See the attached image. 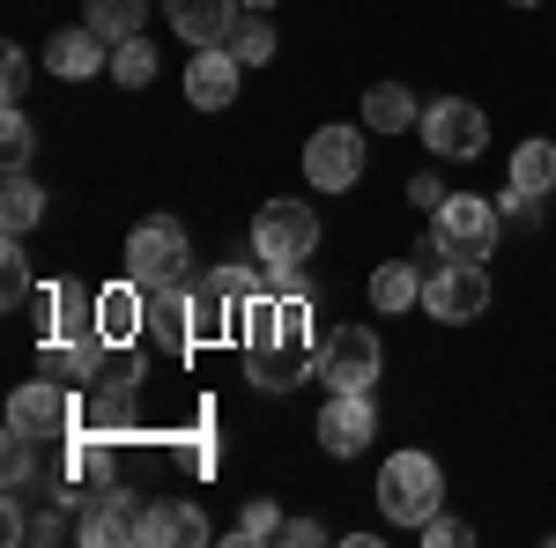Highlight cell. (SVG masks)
Instances as JSON below:
<instances>
[{
    "mask_svg": "<svg viewBox=\"0 0 556 548\" xmlns=\"http://www.w3.org/2000/svg\"><path fill=\"white\" fill-rule=\"evenodd\" d=\"M0 75H8V104H23V89H30V60H23V44H8V60H0Z\"/></svg>",
    "mask_w": 556,
    "mask_h": 548,
    "instance_id": "cell-35",
    "label": "cell"
},
{
    "mask_svg": "<svg viewBox=\"0 0 556 548\" xmlns=\"http://www.w3.org/2000/svg\"><path fill=\"white\" fill-rule=\"evenodd\" d=\"M408 201H416V208H438V201H445V186H438V178H408Z\"/></svg>",
    "mask_w": 556,
    "mask_h": 548,
    "instance_id": "cell-37",
    "label": "cell"
},
{
    "mask_svg": "<svg viewBox=\"0 0 556 548\" xmlns=\"http://www.w3.org/2000/svg\"><path fill=\"white\" fill-rule=\"evenodd\" d=\"M424 541L453 548V541H475V534H468V526H460V519H445V511H438V519H424Z\"/></svg>",
    "mask_w": 556,
    "mask_h": 548,
    "instance_id": "cell-36",
    "label": "cell"
},
{
    "mask_svg": "<svg viewBox=\"0 0 556 548\" xmlns=\"http://www.w3.org/2000/svg\"><path fill=\"white\" fill-rule=\"evenodd\" d=\"M45 67L60 82H97L104 75V38L89 23H67V30H52V44H45Z\"/></svg>",
    "mask_w": 556,
    "mask_h": 548,
    "instance_id": "cell-18",
    "label": "cell"
},
{
    "mask_svg": "<svg viewBox=\"0 0 556 548\" xmlns=\"http://www.w3.org/2000/svg\"><path fill=\"white\" fill-rule=\"evenodd\" d=\"M164 15L193 52H208V44H230V30L245 23V0H164Z\"/></svg>",
    "mask_w": 556,
    "mask_h": 548,
    "instance_id": "cell-14",
    "label": "cell"
},
{
    "mask_svg": "<svg viewBox=\"0 0 556 548\" xmlns=\"http://www.w3.org/2000/svg\"><path fill=\"white\" fill-rule=\"evenodd\" d=\"M267 290H275V296H304V304H312V267H304V259L267 267Z\"/></svg>",
    "mask_w": 556,
    "mask_h": 548,
    "instance_id": "cell-34",
    "label": "cell"
},
{
    "mask_svg": "<svg viewBox=\"0 0 556 548\" xmlns=\"http://www.w3.org/2000/svg\"><path fill=\"white\" fill-rule=\"evenodd\" d=\"M513 186H519V193H534V201L549 193V186H556V141H519V149H513Z\"/></svg>",
    "mask_w": 556,
    "mask_h": 548,
    "instance_id": "cell-25",
    "label": "cell"
},
{
    "mask_svg": "<svg viewBox=\"0 0 556 548\" xmlns=\"http://www.w3.org/2000/svg\"><path fill=\"white\" fill-rule=\"evenodd\" d=\"M149 75H156V52H149V44H141V38L112 44V82H119V89H141V82H149Z\"/></svg>",
    "mask_w": 556,
    "mask_h": 548,
    "instance_id": "cell-28",
    "label": "cell"
},
{
    "mask_svg": "<svg viewBox=\"0 0 556 548\" xmlns=\"http://www.w3.org/2000/svg\"><path fill=\"white\" fill-rule=\"evenodd\" d=\"M38 215H45V186H38V178H23V170H8V193H0V222H8V238H23Z\"/></svg>",
    "mask_w": 556,
    "mask_h": 548,
    "instance_id": "cell-26",
    "label": "cell"
},
{
    "mask_svg": "<svg viewBox=\"0 0 556 548\" xmlns=\"http://www.w3.org/2000/svg\"><path fill=\"white\" fill-rule=\"evenodd\" d=\"M364 127H371V133L424 127V112H416V97H408V82H371V89H364Z\"/></svg>",
    "mask_w": 556,
    "mask_h": 548,
    "instance_id": "cell-22",
    "label": "cell"
},
{
    "mask_svg": "<svg viewBox=\"0 0 556 548\" xmlns=\"http://www.w3.org/2000/svg\"><path fill=\"white\" fill-rule=\"evenodd\" d=\"M319 253V215L304 201H267L253 215V259L260 267H282V259H312Z\"/></svg>",
    "mask_w": 556,
    "mask_h": 548,
    "instance_id": "cell-6",
    "label": "cell"
},
{
    "mask_svg": "<svg viewBox=\"0 0 556 548\" xmlns=\"http://www.w3.org/2000/svg\"><path fill=\"white\" fill-rule=\"evenodd\" d=\"M282 541L312 548V541H327V526H319V519H290V526H282Z\"/></svg>",
    "mask_w": 556,
    "mask_h": 548,
    "instance_id": "cell-39",
    "label": "cell"
},
{
    "mask_svg": "<svg viewBox=\"0 0 556 548\" xmlns=\"http://www.w3.org/2000/svg\"><path fill=\"white\" fill-rule=\"evenodd\" d=\"M134 385H141V379L89 385V400H83V422L97 430V437H119V430H134Z\"/></svg>",
    "mask_w": 556,
    "mask_h": 548,
    "instance_id": "cell-21",
    "label": "cell"
},
{
    "mask_svg": "<svg viewBox=\"0 0 556 548\" xmlns=\"http://www.w3.org/2000/svg\"><path fill=\"white\" fill-rule=\"evenodd\" d=\"M30 149H38V127H30V119H23V112L8 104V127H0V156H8V170L30 164Z\"/></svg>",
    "mask_w": 556,
    "mask_h": 548,
    "instance_id": "cell-31",
    "label": "cell"
},
{
    "mask_svg": "<svg viewBox=\"0 0 556 548\" xmlns=\"http://www.w3.org/2000/svg\"><path fill=\"white\" fill-rule=\"evenodd\" d=\"M83 23L104 44H127V38H141V23H149V0H89Z\"/></svg>",
    "mask_w": 556,
    "mask_h": 548,
    "instance_id": "cell-23",
    "label": "cell"
},
{
    "mask_svg": "<svg viewBox=\"0 0 556 548\" xmlns=\"http://www.w3.org/2000/svg\"><path fill=\"white\" fill-rule=\"evenodd\" d=\"M60 534H67V519H60V511L45 505L38 519H30V541H60Z\"/></svg>",
    "mask_w": 556,
    "mask_h": 548,
    "instance_id": "cell-38",
    "label": "cell"
},
{
    "mask_svg": "<svg viewBox=\"0 0 556 548\" xmlns=\"http://www.w3.org/2000/svg\"><path fill=\"white\" fill-rule=\"evenodd\" d=\"M430 238H438L445 259H490V245H497V208L482 193H445L430 208Z\"/></svg>",
    "mask_w": 556,
    "mask_h": 548,
    "instance_id": "cell-3",
    "label": "cell"
},
{
    "mask_svg": "<svg viewBox=\"0 0 556 548\" xmlns=\"http://www.w3.org/2000/svg\"><path fill=\"white\" fill-rule=\"evenodd\" d=\"M282 526H290V519H282V511L267 505V497H253V505H245V519H238V534H230V541H275V534H282Z\"/></svg>",
    "mask_w": 556,
    "mask_h": 548,
    "instance_id": "cell-30",
    "label": "cell"
},
{
    "mask_svg": "<svg viewBox=\"0 0 556 548\" xmlns=\"http://www.w3.org/2000/svg\"><path fill=\"white\" fill-rule=\"evenodd\" d=\"M513 8H534V0H513Z\"/></svg>",
    "mask_w": 556,
    "mask_h": 548,
    "instance_id": "cell-41",
    "label": "cell"
},
{
    "mask_svg": "<svg viewBox=\"0 0 556 548\" xmlns=\"http://www.w3.org/2000/svg\"><path fill=\"white\" fill-rule=\"evenodd\" d=\"M75 534L89 548H119V541H141V519H134V497L119 482H97L83 497V519H75Z\"/></svg>",
    "mask_w": 556,
    "mask_h": 548,
    "instance_id": "cell-11",
    "label": "cell"
},
{
    "mask_svg": "<svg viewBox=\"0 0 556 548\" xmlns=\"http://www.w3.org/2000/svg\"><path fill=\"white\" fill-rule=\"evenodd\" d=\"M127 275L141 290H156V282H186V230H178L172 215H156V222H141L127 238Z\"/></svg>",
    "mask_w": 556,
    "mask_h": 548,
    "instance_id": "cell-8",
    "label": "cell"
},
{
    "mask_svg": "<svg viewBox=\"0 0 556 548\" xmlns=\"http://www.w3.org/2000/svg\"><path fill=\"white\" fill-rule=\"evenodd\" d=\"M230 52H238L245 67H267V60H275V23H260V8H253V15L230 30Z\"/></svg>",
    "mask_w": 556,
    "mask_h": 548,
    "instance_id": "cell-27",
    "label": "cell"
},
{
    "mask_svg": "<svg viewBox=\"0 0 556 548\" xmlns=\"http://www.w3.org/2000/svg\"><path fill=\"white\" fill-rule=\"evenodd\" d=\"M245 371H253L260 393H290V385L312 371V304L304 296H260L245 304Z\"/></svg>",
    "mask_w": 556,
    "mask_h": 548,
    "instance_id": "cell-1",
    "label": "cell"
},
{
    "mask_svg": "<svg viewBox=\"0 0 556 548\" xmlns=\"http://www.w3.org/2000/svg\"><path fill=\"white\" fill-rule=\"evenodd\" d=\"M215 282H223V290L238 296V304H260V296H267V267H215Z\"/></svg>",
    "mask_w": 556,
    "mask_h": 548,
    "instance_id": "cell-33",
    "label": "cell"
},
{
    "mask_svg": "<svg viewBox=\"0 0 556 548\" xmlns=\"http://www.w3.org/2000/svg\"><path fill=\"white\" fill-rule=\"evenodd\" d=\"M245 8H260V15H267V8H282V0H245Z\"/></svg>",
    "mask_w": 556,
    "mask_h": 548,
    "instance_id": "cell-40",
    "label": "cell"
},
{
    "mask_svg": "<svg viewBox=\"0 0 556 548\" xmlns=\"http://www.w3.org/2000/svg\"><path fill=\"white\" fill-rule=\"evenodd\" d=\"M304 178H312L319 193H349V186L364 178V133L356 127H319L304 141Z\"/></svg>",
    "mask_w": 556,
    "mask_h": 548,
    "instance_id": "cell-10",
    "label": "cell"
},
{
    "mask_svg": "<svg viewBox=\"0 0 556 548\" xmlns=\"http://www.w3.org/2000/svg\"><path fill=\"white\" fill-rule=\"evenodd\" d=\"M424 141H430V156H445V164H475L490 149V119H482V104L445 97V104L424 112Z\"/></svg>",
    "mask_w": 556,
    "mask_h": 548,
    "instance_id": "cell-7",
    "label": "cell"
},
{
    "mask_svg": "<svg viewBox=\"0 0 556 548\" xmlns=\"http://www.w3.org/2000/svg\"><path fill=\"white\" fill-rule=\"evenodd\" d=\"M424 311L430 319H445V327H468L490 311V275H482V259H438L424 282Z\"/></svg>",
    "mask_w": 556,
    "mask_h": 548,
    "instance_id": "cell-5",
    "label": "cell"
},
{
    "mask_svg": "<svg viewBox=\"0 0 556 548\" xmlns=\"http://www.w3.org/2000/svg\"><path fill=\"white\" fill-rule=\"evenodd\" d=\"M438 505H445V474L430 453H393L379 467V511L393 526H424V519H438Z\"/></svg>",
    "mask_w": 556,
    "mask_h": 548,
    "instance_id": "cell-2",
    "label": "cell"
},
{
    "mask_svg": "<svg viewBox=\"0 0 556 548\" xmlns=\"http://www.w3.org/2000/svg\"><path fill=\"white\" fill-rule=\"evenodd\" d=\"M319 379H327V393H371V379H379V334L371 327L327 334L319 341Z\"/></svg>",
    "mask_w": 556,
    "mask_h": 548,
    "instance_id": "cell-9",
    "label": "cell"
},
{
    "mask_svg": "<svg viewBox=\"0 0 556 548\" xmlns=\"http://www.w3.org/2000/svg\"><path fill=\"white\" fill-rule=\"evenodd\" d=\"M238 75H245V60H238L230 44L193 52V67H186V104H193V112H223V104L238 97Z\"/></svg>",
    "mask_w": 556,
    "mask_h": 548,
    "instance_id": "cell-15",
    "label": "cell"
},
{
    "mask_svg": "<svg viewBox=\"0 0 556 548\" xmlns=\"http://www.w3.org/2000/svg\"><path fill=\"white\" fill-rule=\"evenodd\" d=\"M67 474L75 482H112V445H97V430L67 445Z\"/></svg>",
    "mask_w": 556,
    "mask_h": 548,
    "instance_id": "cell-29",
    "label": "cell"
},
{
    "mask_svg": "<svg viewBox=\"0 0 556 548\" xmlns=\"http://www.w3.org/2000/svg\"><path fill=\"white\" fill-rule=\"evenodd\" d=\"M23 296H30V259H23V245H15V238H8V253H0V304L15 311Z\"/></svg>",
    "mask_w": 556,
    "mask_h": 548,
    "instance_id": "cell-32",
    "label": "cell"
},
{
    "mask_svg": "<svg viewBox=\"0 0 556 548\" xmlns=\"http://www.w3.org/2000/svg\"><path fill=\"white\" fill-rule=\"evenodd\" d=\"M38 311H45V341H97V296L83 282H52L38 296Z\"/></svg>",
    "mask_w": 556,
    "mask_h": 548,
    "instance_id": "cell-16",
    "label": "cell"
},
{
    "mask_svg": "<svg viewBox=\"0 0 556 548\" xmlns=\"http://www.w3.org/2000/svg\"><path fill=\"white\" fill-rule=\"evenodd\" d=\"M75 422H83L75 385H60V379H30L15 400H8V430H23V437H38V445H67Z\"/></svg>",
    "mask_w": 556,
    "mask_h": 548,
    "instance_id": "cell-4",
    "label": "cell"
},
{
    "mask_svg": "<svg viewBox=\"0 0 556 548\" xmlns=\"http://www.w3.org/2000/svg\"><path fill=\"white\" fill-rule=\"evenodd\" d=\"M141 541L149 548H201L208 541V519H201V505H186V497H156V505L141 511Z\"/></svg>",
    "mask_w": 556,
    "mask_h": 548,
    "instance_id": "cell-17",
    "label": "cell"
},
{
    "mask_svg": "<svg viewBox=\"0 0 556 548\" xmlns=\"http://www.w3.org/2000/svg\"><path fill=\"white\" fill-rule=\"evenodd\" d=\"M141 319H149V334L164 341V356H186V348H193V282H156V290H141Z\"/></svg>",
    "mask_w": 556,
    "mask_h": 548,
    "instance_id": "cell-13",
    "label": "cell"
},
{
    "mask_svg": "<svg viewBox=\"0 0 556 548\" xmlns=\"http://www.w3.org/2000/svg\"><path fill=\"white\" fill-rule=\"evenodd\" d=\"M371 437H379L371 393H327V408H319V445H327L334 460H356Z\"/></svg>",
    "mask_w": 556,
    "mask_h": 548,
    "instance_id": "cell-12",
    "label": "cell"
},
{
    "mask_svg": "<svg viewBox=\"0 0 556 548\" xmlns=\"http://www.w3.org/2000/svg\"><path fill=\"white\" fill-rule=\"evenodd\" d=\"M97 334L104 341H134V334H149V319H141V282H112V290L97 296Z\"/></svg>",
    "mask_w": 556,
    "mask_h": 548,
    "instance_id": "cell-20",
    "label": "cell"
},
{
    "mask_svg": "<svg viewBox=\"0 0 556 548\" xmlns=\"http://www.w3.org/2000/svg\"><path fill=\"white\" fill-rule=\"evenodd\" d=\"M371 304H379L386 319H393V311H408V304H424V282H416V267H408V259H386L379 275H371Z\"/></svg>",
    "mask_w": 556,
    "mask_h": 548,
    "instance_id": "cell-24",
    "label": "cell"
},
{
    "mask_svg": "<svg viewBox=\"0 0 556 548\" xmlns=\"http://www.w3.org/2000/svg\"><path fill=\"white\" fill-rule=\"evenodd\" d=\"M230 334H245V304L223 290L215 275H201L193 282V348L201 341H230Z\"/></svg>",
    "mask_w": 556,
    "mask_h": 548,
    "instance_id": "cell-19",
    "label": "cell"
}]
</instances>
